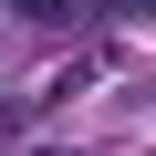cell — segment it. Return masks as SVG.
Here are the masks:
<instances>
[{
	"mask_svg": "<svg viewBox=\"0 0 156 156\" xmlns=\"http://www.w3.org/2000/svg\"><path fill=\"white\" fill-rule=\"evenodd\" d=\"M11 21H31V31H73L83 0H11Z\"/></svg>",
	"mask_w": 156,
	"mask_h": 156,
	"instance_id": "6da1fadb",
	"label": "cell"
},
{
	"mask_svg": "<svg viewBox=\"0 0 156 156\" xmlns=\"http://www.w3.org/2000/svg\"><path fill=\"white\" fill-rule=\"evenodd\" d=\"M42 156H73V146H42Z\"/></svg>",
	"mask_w": 156,
	"mask_h": 156,
	"instance_id": "7a4b0ae2",
	"label": "cell"
}]
</instances>
